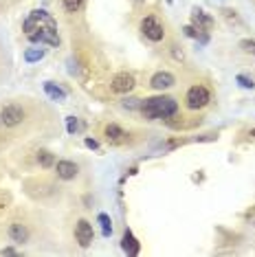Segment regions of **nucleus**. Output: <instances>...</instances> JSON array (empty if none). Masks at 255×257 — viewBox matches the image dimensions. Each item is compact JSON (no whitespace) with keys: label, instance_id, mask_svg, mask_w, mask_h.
<instances>
[{"label":"nucleus","instance_id":"0eeeda50","mask_svg":"<svg viewBox=\"0 0 255 257\" xmlns=\"http://www.w3.org/2000/svg\"><path fill=\"white\" fill-rule=\"evenodd\" d=\"M135 86H137L135 75H130V73H117L110 79V90L117 92V95H128V92L135 90Z\"/></svg>","mask_w":255,"mask_h":257},{"label":"nucleus","instance_id":"6e6552de","mask_svg":"<svg viewBox=\"0 0 255 257\" xmlns=\"http://www.w3.org/2000/svg\"><path fill=\"white\" fill-rule=\"evenodd\" d=\"M75 239H77V244L82 248H88L92 244L95 231H92V224L88 220H77V224H75Z\"/></svg>","mask_w":255,"mask_h":257},{"label":"nucleus","instance_id":"f03ea898","mask_svg":"<svg viewBox=\"0 0 255 257\" xmlns=\"http://www.w3.org/2000/svg\"><path fill=\"white\" fill-rule=\"evenodd\" d=\"M44 27H57L53 16L44 9H33L31 14L27 16V20L22 22V31H25V36H31V33H36Z\"/></svg>","mask_w":255,"mask_h":257},{"label":"nucleus","instance_id":"393cba45","mask_svg":"<svg viewBox=\"0 0 255 257\" xmlns=\"http://www.w3.org/2000/svg\"><path fill=\"white\" fill-rule=\"evenodd\" d=\"M84 143H86V148H90V150H97V148H99V143H97L95 139H86Z\"/></svg>","mask_w":255,"mask_h":257},{"label":"nucleus","instance_id":"cd10ccee","mask_svg":"<svg viewBox=\"0 0 255 257\" xmlns=\"http://www.w3.org/2000/svg\"><path fill=\"white\" fill-rule=\"evenodd\" d=\"M0 125H3V119H0Z\"/></svg>","mask_w":255,"mask_h":257},{"label":"nucleus","instance_id":"2eb2a0df","mask_svg":"<svg viewBox=\"0 0 255 257\" xmlns=\"http://www.w3.org/2000/svg\"><path fill=\"white\" fill-rule=\"evenodd\" d=\"M106 139L110 143H121L125 139V132H123V127H119L117 123H110L106 125Z\"/></svg>","mask_w":255,"mask_h":257},{"label":"nucleus","instance_id":"9d476101","mask_svg":"<svg viewBox=\"0 0 255 257\" xmlns=\"http://www.w3.org/2000/svg\"><path fill=\"white\" fill-rule=\"evenodd\" d=\"M77 172H79V167H77V163H73V161H57L55 163V174H57V178H62V180H73L77 176Z\"/></svg>","mask_w":255,"mask_h":257},{"label":"nucleus","instance_id":"f8f14e48","mask_svg":"<svg viewBox=\"0 0 255 257\" xmlns=\"http://www.w3.org/2000/svg\"><path fill=\"white\" fill-rule=\"evenodd\" d=\"M121 248L125 250L130 257H135V255H139V250H141V244L137 242V237L132 235V231L130 229H125V233H123V237H121Z\"/></svg>","mask_w":255,"mask_h":257},{"label":"nucleus","instance_id":"a878e982","mask_svg":"<svg viewBox=\"0 0 255 257\" xmlns=\"http://www.w3.org/2000/svg\"><path fill=\"white\" fill-rule=\"evenodd\" d=\"M0 253H3V255H18V250H16V248H3Z\"/></svg>","mask_w":255,"mask_h":257},{"label":"nucleus","instance_id":"f257e3e1","mask_svg":"<svg viewBox=\"0 0 255 257\" xmlns=\"http://www.w3.org/2000/svg\"><path fill=\"white\" fill-rule=\"evenodd\" d=\"M141 114L146 116L148 121H156V119H172V116L178 114V101L174 97H167V95H159V97H150L146 101H141Z\"/></svg>","mask_w":255,"mask_h":257},{"label":"nucleus","instance_id":"423d86ee","mask_svg":"<svg viewBox=\"0 0 255 257\" xmlns=\"http://www.w3.org/2000/svg\"><path fill=\"white\" fill-rule=\"evenodd\" d=\"M0 119H3V125L5 127H16L25 121V108L18 106V103H9V106L3 108L0 112Z\"/></svg>","mask_w":255,"mask_h":257},{"label":"nucleus","instance_id":"bb28decb","mask_svg":"<svg viewBox=\"0 0 255 257\" xmlns=\"http://www.w3.org/2000/svg\"><path fill=\"white\" fill-rule=\"evenodd\" d=\"M251 137H255V127H253V130H251Z\"/></svg>","mask_w":255,"mask_h":257},{"label":"nucleus","instance_id":"4468645a","mask_svg":"<svg viewBox=\"0 0 255 257\" xmlns=\"http://www.w3.org/2000/svg\"><path fill=\"white\" fill-rule=\"evenodd\" d=\"M44 92L53 99V101H64V99H66V90L60 88L53 81H44Z\"/></svg>","mask_w":255,"mask_h":257},{"label":"nucleus","instance_id":"b1692460","mask_svg":"<svg viewBox=\"0 0 255 257\" xmlns=\"http://www.w3.org/2000/svg\"><path fill=\"white\" fill-rule=\"evenodd\" d=\"M183 31H185V36H187V38H194V40H198V36H200V31L194 25H187Z\"/></svg>","mask_w":255,"mask_h":257},{"label":"nucleus","instance_id":"6ab92c4d","mask_svg":"<svg viewBox=\"0 0 255 257\" xmlns=\"http://www.w3.org/2000/svg\"><path fill=\"white\" fill-rule=\"evenodd\" d=\"M97 222L101 224V233H103V237H110V235H112V220H110V215L99 213V215H97Z\"/></svg>","mask_w":255,"mask_h":257},{"label":"nucleus","instance_id":"4be33fe9","mask_svg":"<svg viewBox=\"0 0 255 257\" xmlns=\"http://www.w3.org/2000/svg\"><path fill=\"white\" fill-rule=\"evenodd\" d=\"M240 49L246 51V53H255V40H242V42H240Z\"/></svg>","mask_w":255,"mask_h":257},{"label":"nucleus","instance_id":"412c9836","mask_svg":"<svg viewBox=\"0 0 255 257\" xmlns=\"http://www.w3.org/2000/svg\"><path fill=\"white\" fill-rule=\"evenodd\" d=\"M77 127H79L77 119H75V116H66V130H68V134H75V132H77Z\"/></svg>","mask_w":255,"mask_h":257},{"label":"nucleus","instance_id":"20e7f679","mask_svg":"<svg viewBox=\"0 0 255 257\" xmlns=\"http://www.w3.org/2000/svg\"><path fill=\"white\" fill-rule=\"evenodd\" d=\"M141 33L150 40V42H161V40L165 38V29L154 16H148V18L141 20Z\"/></svg>","mask_w":255,"mask_h":257},{"label":"nucleus","instance_id":"39448f33","mask_svg":"<svg viewBox=\"0 0 255 257\" xmlns=\"http://www.w3.org/2000/svg\"><path fill=\"white\" fill-rule=\"evenodd\" d=\"M31 44H49V46H60V36H57V27H44L40 31L27 36Z\"/></svg>","mask_w":255,"mask_h":257},{"label":"nucleus","instance_id":"5701e85b","mask_svg":"<svg viewBox=\"0 0 255 257\" xmlns=\"http://www.w3.org/2000/svg\"><path fill=\"white\" fill-rule=\"evenodd\" d=\"M139 106H141V99H135V97L123 99V108H128V110H135V108H139Z\"/></svg>","mask_w":255,"mask_h":257},{"label":"nucleus","instance_id":"f3484780","mask_svg":"<svg viewBox=\"0 0 255 257\" xmlns=\"http://www.w3.org/2000/svg\"><path fill=\"white\" fill-rule=\"evenodd\" d=\"M36 159H38V163H40V167H44V169H49V167H55V156L51 154L49 150H40Z\"/></svg>","mask_w":255,"mask_h":257},{"label":"nucleus","instance_id":"7ed1b4c3","mask_svg":"<svg viewBox=\"0 0 255 257\" xmlns=\"http://www.w3.org/2000/svg\"><path fill=\"white\" fill-rule=\"evenodd\" d=\"M209 101H211V92L202 84L191 86L185 92V106H187V110H202L205 106H209Z\"/></svg>","mask_w":255,"mask_h":257},{"label":"nucleus","instance_id":"ddd939ff","mask_svg":"<svg viewBox=\"0 0 255 257\" xmlns=\"http://www.w3.org/2000/svg\"><path fill=\"white\" fill-rule=\"evenodd\" d=\"M9 237L14 239L16 244H22L29 239V229L25 224H20V222H14V224L9 226Z\"/></svg>","mask_w":255,"mask_h":257},{"label":"nucleus","instance_id":"a211bd4d","mask_svg":"<svg viewBox=\"0 0 255 257\" xmlns=\"http://www.w3.org/2000/svg\"><path fill=\"white\" fill-rule=\"evenodd\" d=\"M86 5V0H62V7L66 14H77V11H82Z\"/></svg>","mask_w":255,"mask_h":257},{"label":"nucleus","instance_id":"dca6fc26","mask_svg":"<svg viewBox=\"0 0 255 257\" xmlns=\"http://www.w3.org/2000/svg\"><path fill=\"white\" fill-rule=\"evenodd\" d=\"M44 55H46V49H38V46H33V49L25 51V62L27 64H36L40 60H44Z\"/></svg>","mask_w":255,"mask_h":257},{"label":"nucleus","instance_id":"9b49d317","mask_svg":"<svg viewBox=\"0 0 255 257\" xmlns=\"http://www.w3.org/2000/svg\"><path fill=\"white\" fill-rule=\"evenodd\" d=\"M191 25L198 29L200 33H207V31H209V29L213 27V18H209L205 11L194 9V14H191Z\"/></svg>","mask_w":255,"mask_h":257},{"label":"nucleus","instance_id":"1a4fd4ad","mask_svg":"<svg viewBox=\"0 0 255 257\" xmlns=\"http://www.w3.org/2000/svg\"><path fill=\"white\" fill-rule=\"evenodd\" d=\"M174 84H176V77L167 71H159L150 77V86H152L154 90H167V88H172Z\"/></svg>","mask_w":255,"mask_h":257},{"label":"nucleus","instance_id":"aec40b11","mask_svg":"<svg viewBox=\"0 0 255 257\" xmlns=\"http://www.w3.org/2000/svg\"><path fill=\"white\" fill-rule=\"evenodd\" d=\"M235 81L242 86V88H246V90H253V88H255V81H253L251 77H246V75H237Z\"/></svg>","mask_w":255,"mask_h":257}]
</instances>
